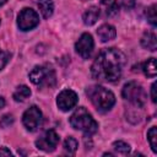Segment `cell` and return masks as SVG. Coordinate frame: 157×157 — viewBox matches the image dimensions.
Here are the masks:
<instances>
[{"label": "cell", "mask_w": 157, "mask_h": 157, "mask_svg": "<svg viewBox=\"0 0 157 157\" xmlns=\"http://www.w3.org/2000/svg\"><path fill=\"white\" fill-rule=\"evenodd\" d=\"M77 147H78V144H77L76 139H74L72 136H69V137L65 139V141H64V150H65V152H67L70 155H74L76 152Z\"/></svg>", "instance_id": "18"}, {"label": "cell", "mask_w": 157, "mask_h": 157, "mask_svg": "<svg viewBox=\"0 0 157 157\" xmlns=\"http://www.w3.org/2000/svg\"><path fill=\"white\" fill-rule=\"evenodd\" d=\"M38 23H39L38 13L29 7L22 9L17 16V26L21 31H29L36 26H38Z\"/></svg>", "instance_id": "6"}, {"label": "cell", "mask_w": 157, "mask_h": 157, "mask_svg": "<svg viewBox=\"0 0 157 157\" xmlns=\"http://www.w3.org/2000/svg\"><path fill=\"white\" fill-rule=\"evenodd\" d=\"M97 36L99 37V39H101L102 42H108V40H112V39L115 38L117 31H115V28H114L112 25L104 23V25H102V26L97 29Z\"/></svg>", "instance_id": "11"}, {"label": "cell", "mask_w": 157, "mask_h": 157, "mask_svg": "<svg viewBox=\"0 0 157 157\" xmlns=\"http://www.w3.org/2000/svg\"><path fill=\"white\" fill-rule=\"evenodd\" d=\"M6 1H7V0H0V6H2V5L6 2Z\"/></svg>", "instance_id": "28"}, {"label": "cell", "mask_w": 157, "mask_h": 157, "mask_svg": "<svg viewBox=\"0 0 157 157\" xmlns=\"http://www.w3.org/2000/svg\"><path fill=\"white\" fill-rule=\"evenodd\" d=\"M123 6L125 9H132L135 6V0H123Z\"/></svg>", "instance_id": "25"}, {"label": "cell", "mask_w": 157, "mask_h": 157, "mask_svg": "<svg viewBox=\"0 0 157 157\" xmlns=\"http://www.w3.org/2000/svg\"><path fill=\"white\" fill-rule=\"evenodd\" d=\"M29 96H31V90H29L26 85H20V86L15 90V92H13V94H12V97H13V99H15L16 102H23V101L27 99Z\"/></svg>", "instance_id": "17"}, {"label": "cell", "mask_w": 157, "mask_h": 157, "mask_svg": "<svg viewBox=\"0 0 157 157\" xmlns=\"http://www.w3.org/2000/svg\"><path fill=\"white\" fill-rule=\"evenodd\" d=\"M59 135L55 132V130L50 129V130H47L37 141H36V146L42 150V151H45V152H50V151H54L55 147L58 146L59 144Z\"/></svg>", "instance_id": "8"}, {"label": "cell", "mask_w": 157, "mask_h": 157, "mask_svg": "<svg viewBox=\"0 0 157 157\" xmlns=\"http://www.w3.org/2000/svg\"><path fill=\"white\" fill-rule=\"evenodd\" d=\"M4 105H5V99L2 97H0V109L4 108Z\"/></svg>", "instance_id": "27"}, {"label": "cell", "mask_w": 157, "mask_h": 157, "mask_svg": "<svg viewBox=\"0 0 157 157\" xmlns=\"http://www.w3.org/2000/svg\"><path fill=\"white\" fill-rule=\"evenodd\" d=\"M146 17L148 20V22L152 26H156L157 22V16H156V5H151L147 10H146Z\"/></svg>", "instance_id": "20"}, {"label": "cell", "mask_w": 157, "mask_h": 157, "mask_svg": "<svg viewBox=\"0 0 157 157\" xmlns=\"http://www.w3.org/2000/svg\"><path fill=\"white\" fill-rule=\"evenodd\" d=\"M156 82H153L152 83V86H151V99H152V102L153 103H156L157 102V96H156Z\"/></svg>", "instance_id": "24"}, {"label": "cell", "mask_w": 157, "mask_h": 157, "mask_svg": "<svg viewBox=\"0 0 157 157\" xmlns=\"http://www.w3.org/2000/svg\"><path fill=\"white\" fill-rule=\"evenodd\" d=\"M93 47H94V42L90 33H83L75 44V49L82 59H88L91 56L93 52Z\"/></svg>", "instance_id": "9"}, {"label": "cell", "mask_w": 157, "mask_h": 157, "mask_svg": "<svg viewBox=\"0 0 157 157\" xmlns=\"http://www.w3.org/2000/svg\"><path fill=\"white\" fill-rule=\"evenodd\" d=\"M38 9H39V11L44 18H49L54 11V4L52 0H39L38 1Z\"/></svg>", "instance_id": "15"}, {"label": "cell", "mask_w": 157, "mask_h": 157, "mask_svg": "<svg viewBox=\"0 0 157 157\" xmlns=\"http://www.w3.org/2000/svg\"><path fill=\"white\" fill-rule=\"evenodd\" d=\"M113 147H114L118 152L124 153V155H126V153L130 152V145L126 144V142H124V141H115V142L113 144Z\"/></svg>", "instance_id": "21"}, {"label": "cell", "mask_w": 157, "mask_h": 157, "mask_svg": "<svg viewBox=\"0 0 157 157\" xmlns=\"http://www.w3.org/2000/svg\"><path fill=\"white\" fill-rule=\"evenodd\" d=\"M13 123V117L11 114H5L1 119H0V126L1 128H7Z\"/></svg>", "instance_id": "22"}, {"label": "cell", "mask_w": 157, "mask_h": 157, "mask_svg": "<svg viewBox=\"0 0 157 157\" xmlns=\"http://www.w3.org/2000/svg\"><path fill=\"white\" fill-rule=\"evenodd\" d=\"M86 94L88 96L92 104L99 112H108L115 103V97L112 91L107 90L103 86L94 85L86 90Z\"/></svg>", "instance_id": "2"}, {"label": "cell", "mask_w": 157, "mask_h": 157, "mask_svg": "<svg viewBox=\"0 0 157 157\" xmlns=\"http://www.w3.org/2000/svg\"><path fill=\"white\" fill-rule=\"evenodd\" d=\"M77 101H78L77 94L72 90H64L56 97V104L59 109H61L63 112H67L72 109L76 105Z\"/></svg>", "instance_id": "10"}, {"label": "cell", "mask_w": 157, "mask_h": 157, "mask_svg": "<svg viewBox=\"0 0 157 157\" xmlns=\"http://www.w3.org/2000/svg\"><path fill=\"white\" fill-rule=\"evenodd\" d=\"M125 55L117 48L103 49L91 66L93 78L107 82H115L120 78L125 65Z\"/></svg>", "instance_id": "1"}, {"label": "cell", "mask_w": 157, "mask_h": 157, "mask_svg": "<svg viewBox=\"0 0 157 157\" xmlns=\"http://www.w3.org/2000/svg\"><path fill=\"white\" fill-rule=\"evenodd\" d=\"M121 94H123L124 99H126L128 102H130L131 104H134L139 108L145 105L146 98H147V94H146L144 87L135 81H130V82L125 83L123 87Z\"/></svg>", "instance_id": "4"}, {"label": "cell", "mask_w": 157, "mask_h": 157, "mask_svg": "<svg viewBox=\"0 0 157 157\" xmlns=\"http://www.w3.org/2000/svg\"><path fill=\"white\" fill-rule=\"evenodd\" d=\"M55 71L47 65H37L29 72V80L38 86H54L55 83Z\"/></svg>", "instance_id": "5"}, {"label": "cell", "mask_w": 157, "mask_h": 157, "mask_svg": "<svg viewBox=\"0 0 157 157\" xmlns=\"http://www.w3.org/2000/svg\"><path fill=\"white\" fill-rule=\"evenodd\" d=\"M42 121V112L39 110L38 107L32 105L29 107L22 115V123L23 126L28 130V131H34L37 130V128L39 126Z\"/></svg>", "instance_id": "7"}, {"label": "cell", "mask_w": 157, "mask_h": 157, "mask_svg": "<svg viewBox=\"0 0 157 157\" xmlns=\"http://www.w3.org/2000/svg\"><path fill=\"white\" fill-rule=\"evenodd\" d=\"M141 45L151 52H155L157 49V40L153 32H146L141 38Z\"/></svg>", "instance_id": "14"}, {"label": "cell", "mask_w": 157, "mask_h": 157, "mask_svg": "<svg viewBox=\"0 0 157 157\" xmlns=\"http://www.w3.org/2000/svg\"><path fill=\"white\" fill-rule=\"evenodd\" d=\"M101 9L105 16H114L119 11V5L115 0H101Z\"/></svg>", "instance_id": "13"}, {"label": "cell", "mask_w": 157, "mask_h": 157, "mask_svg": "<svg viewBox=\"0 0 157 157\" xmlns=\"http://www.w3.org/2000/svg\"><path fill=\"white\" fill-rule=\"evenodd\" d=\"M142 71L147 77H155L157 75V69H156V59L150 58L145 63H142Z\"/></svg>", "instance_id": "16"}, {"label": "cell", "mask_w": 157, "mask_h": 157, "mask_svg": "<svg viewBox=\"0 0 157 157\" xmlns=\"http://www.w3.org/2000/svg\"><path fill=\"white\" fill-rule=\"evenodd\" d=\"M99 13H101V9L98 6H90L82 15V20H83V23L87 25V26H92L97 22L98 17H99Z\"/></svg>", "instance_id": "12"}, {"label": "cell", "mask_w": 157, "mask_h": 157, "mask_svg": "<svg viewBox=\"0 0 157 157\" xmlns=\"http://www.w3.org/2000/svg\"><path fill=\"white\" fill-rule=\"evenodd\" d=\"M12 153L10 152V150H7L6 147H1L0 148V156H11Z\"/></svg>", "instance_id": "26"}, {"label": "cell", "mask_w": 157, "mask_h": 157, "mask_svg": "<svg viewBox=\"0 0 157 157\" xmlns=\"http://www.w3.org/2000/svg\"><path fill=\"white\" fill-rule=\"evenodd\" d=\"M147 140L150 142V146H151L152 151L156 153L157 152V129H156V126H152L147 131Z\"/></svg>", "instance_id": "19"}, {"label": "cell", "mask_w": 157, "mask_h": 157, "mask_svg": "<svg viewBox=\"0 0 157 157\" xmlns=\"http://www.w3.org/2000/svg\"><path fill=\"white\" fill-rule=\"evenodd\" d=\"M7 60H9V54L0 49V70L6 65Z\"/></svg>", "instance_id": "23"}, {"label": "cell", "mask_w": 157, "mask_h": 157, "mask_svg": "<svg viewBox=\"0 0 157 157\" xmlns=\"http://www.w3.org/2000/svg\"><path fill=\"white\" fill-rule=\"evenodd\" d=\"M70 124L74 129L80 130L85 132L86 135H92L98 130L97 121L92 118V115L83 107L77 108L72 113V115L70 117Z\"/></svg>", "instance_id": "3"}]
</instances>
